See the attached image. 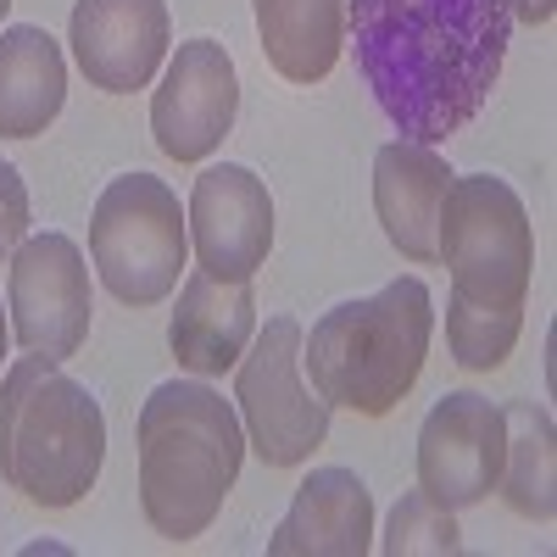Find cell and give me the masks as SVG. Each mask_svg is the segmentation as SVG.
Here are the masks:
<instances>
[{
	"label": "cell",
	"instance_id": "cell-1",
	"mask_svg": "<svg viewBox=\"0 0 557 557\" xmlns=\"http://www.w3.org/2000/svg\"><path fill=\"white\" fill-rule=\"evenodd\" d=\"M346 28L391 128L418 146H446L502 78L513 0H346Z\"/></svg>",
	"mask_w": 557,
	"mask_h": 557
},
{
	"label": "cell",
	"instance_id": "cell-2",
	"mask_svg": "<svg viewBox=\"0 0 557 557\" xmlns=\"http://www.w3.org/2000/svg\"><path fill=\"white\" fill-rule=\"evenodd\" d=\"M435 262L451 268V362L469 374H491L519 346L535 273V228L513 184L496 173H451L435 228Z\"/></svg>",
	"mask_w": 557,
	"mask_h": 557
},
{
	"label": "cell",
	"instance_id": "cell-3",
	"mask_svg": "<svg viewBox=\"0 0 557 557\" xmlns=\"http://www.w3.org/2000/svg\"><path fill=\"white\" fill-rule=\"evenodd\" d=\"M139 513L162 541H196L223 513L246 462L235 401L201 380H168L139 401Z\"/></svg>",
	"mask_w": 557,
	"mask_h": 557
},
{
	"label": "cell",
	"instance_id": "cell-4",
	"mask_svg": "<svg viewBox=\"0 0 557 557\" xmlns=\"http://www.w3.org/2000/svg\"><path fill=\"white\" fill-rule=\"evenodd\" d=\"M435 335V301L424 278H391L385 290L330 307L301 335V374L330 407L385 418L424 374Z\"/></svg>",
	"mask_w": 557,
	"mask_h": 557
},
{
	"label": "cell",
	"instance_id": "cell-5",
	"mask_svg": "<svg viewBox=\"0 0 557 557\" xmlns=\"http://www.w3.org/2000/svg\"><path fill=\"white\" fill-rule=\"evenodd\" d=\"M107 462V412L62 362L23 357L0 380V480L34 507H78Z\"/></svg>",
	"mask_w": 557,
	"mask_h": 557
},
{
	"label": "cell",
	"instance_id": "cell-6",
	"mask_svg": "<svg viewBox=\"0 0 557 557\" xmlns=\"http://www.w3.org/2000/svg\"><path fill=\"white\" fill-rule=\"evenodd\" d=\"M89 257L123 307H157L178 290L190 228L157 173H117L89 212Z\"/></svg>",
	"mask_w": 557,
	"mask_h": 557
},
{
	"label": "cell",
	"instance_id": "cell-7",
	"mask_svg": "<svg viewBox=\"0 0 557 557\" xmlns=\"http://www.w3.org/2000/svg\"><path fill=\"white\" fill-rule=\"evenodd\" d=\"M235 412L246 424V446L268 469H296L330 441V401L301 380V323L268 318L235 362Z\"/></svg>",
	"mask_w": 557,
	"mask_h": 557
},
{
	"label": "cell",
	"instance_id": "cell-8",
	"mask_svg": "<svg viewBox=\"0 0 557 557\" xmlns=\"http://www.w3.org/2000/svg\"><path fill=\"white\" fill-rule=\"evenodd\" d=\"M7 312L12 335L28 357L67 362L89 341V268L84 251L67 235H34L12 251V278H7Z\"/></svg>",
	"mask_w": 557,
	"mask_h": 557
},
{
	"label": "cell",
	"instance_id": "cell-9",
	"mask_svg": "<svg viewBox=\"0 0 557 557\" xmlns=\"http://www.w3.org/2000/svg\"><path fill=\"white\" fill-rule=\"evenodd\" d=\"M507 418L480 391H446L418 430V491L441 507H474L496 491Z\"/></svg>",
	"mask_w": 557,
	"mask_h": 557
},
{
	"label": "cell",
	"instance_id": "cell-10",
	"mask_svg": "<svg viewBox=\"0 0 557 557\" xmlns=\"http://www.w3.org/2000/svg\"><path fill=\"white\" fill-rule=\"evenodd\" d=\"M184 228H190L196 268L223 285H240L257 278L273 251V196L246 162H218L196 178Z\"/></svg>",
	"mask_w": 557,
	"mask_h": 557
},
{
	"label": "cell",
	"instance_id": "cell-11",
	"mask_svg": "<svg viewBox=\"0 0 557 557\" xmlns=\"http://www.w3.org/2000/svg\"><path fill=\"white\" fill-rule=\"evenodd\" d=\"M240 112V73L235 57L218 39H184L178 57L151 96V134L162 157L173 162H201L223 146Z\"/></svg>",
	"mask_w": 557,
	"mask_h": 557
},
{
	"label": "cell",
	"instance_id": "cell-12",
	"mask_svg": "<svg viewBox=\"0 0 557 557\" xmlns=\"http://www.w3.org/2000/svg\"><path fill=\"white\" fill-rule=\"evenodd\" d=\"M168 34V0H73L67 23L78 73L107 96H134L157 78Z\"/></svg>",
	"mask_w": 557,
	"mask_h": 557
},
{
	"label": "cell",
	"instance_id": "cell-13",
	"mask_svg": "<svg viewBox=\"0 0 557 557\" xmlns=\"http://www.w3.org/2000/svg\"><path fill=\"white\" fill-rule=\"evenodd\" d=\"M374 546V496L351 469H312L290 513L268 535V557H362Z\"/></svg>",
	"mask_w": 557,
	"mask_h": 557
},
{
	"label": "cell",
	"instance_id": "cell-14",
	"mask_svg": "<svg viewBox=\"0 0 557 557\" xmlns=\"http://www.w3.org/2000/svg\"><path fill=\"white\" fill-rule=\"evenodd\" d=\"M257 335V296H251V278L240 285H223L212 273H190L178 285V307L168 318V346L178 357V368L212 380V374H228L246 346Z\"/></svg>",
	"mask_w": 557,
	"mask_h": 557
},
{
	"label": "cell",
	"instance_id": "cell-15",
	"mask_svg": "<svg viewBox=\"0 0 557 557\" xmlns=\"http://www.w3.org/2000/svg\"><path fill=\"white\" fill-rule=\"evenodd\" d=\"M451 184V162L418 139H391L374 157V212L385 223V240L407 262H435L441 201Z\"/></svg>",
	"mask_w": 557,
	"mask_h": 557
},
{
	"label": "cell",
	"instance_id": "cell-16",
	"mask_svg": "<svg viewBox=\"0 0 557 557\" xmlns=\"http://www.w3.org/2000/svg\"><path fill=\"white\" fill-rule=\"evenodd\" d=\"M67 101L62 45L34 28H0V139H34L57 123Z\"/></svg>",
	"mask_w": 557,
	"mask_h": 557
},
{
	"label": "cell",
	"instance_id": "cell-17",
	"mask_svg": "<svg viewBox=\"0 0 557 557\" xmlns=\"http://www.w3.org/2000/svg\"><path fill=\"white\" fill-rule=\"evenodd\" d=\"M262 57L285 84H323L346 51V0H251Z\"/></svg>",
	"mask_w": 557,
	"mask_h": 557
},
{
	"label": "cell",
	"instance_id": "cell-18",
	"mask_svg": "<svg viewBox=\"0 0 557 557\" xmlns=\"http://www.w3.org/2000/svg\"><path fill=\"white\" fill-rule=\"evenodd\" d=\"M507 446H502V474L496 491L519 519L552 524L557 513V441H552V418L535 401H507Z\"/></svg>",
	"mask_w": 557,
	"mask_h": 557
},
{
	"label": "cell",
	"instance_id": "cell-19",
	"mask_svg": "<svg viewBox=\"0 0 557 557\" xmlns=\"http://www.w3.org/2000/svg\"><path fill=\"white\" fill-rule=\"evenodd\" d=\"M391 557H412V552H430V557H457L462 552V535H457V519L451 507L430 502L424 491H407L396 507H391V524H385V541H380Z\"/></svg>",
	"mask_w": 557,
	"mask_h": 557
},
{
	"label": "cell",
	"instance_id": "cell-20",
	"mask_svg": "<svg viewBox=\"0 0 557 557\" xmlns=\"http://www.w3.org/2000/svg\"><path fill=\"white\" fill-rule=\"evenodd\" d=\"M28 235V184L23 173L0 157V257H12Z\"/></svg>",
	"mask_w": 557,
	"mask_h": 557
},
{
	"label": "cell",
	"instance_id": "cell-21",
	"mask_svg": "<svg viewBox=\"0 0 557 557\" xmlns=\"http://www.w3.org/2000/svg\"><path fill=\"white\" fill-rule=\"evenodd\" d=\"M557 0H513V23H552Z\"/></svg>",
	"mask_w": 557,
	"mask_h": 557
},
{
	"label": "cell",
	"instance_id": "cell-22",
	"mask_svg": "<svg viewBox=\"0 0 557 557\" xmlns=\"http://www.w3.org/2000/svg\"><path fill=\"white\" fill-rule=\"evenodd\" d=\"M7 341H12V323H7V312H0V357H7Z\"/></svg>",
	"mask_w": 557,
	"mask_h": 557
},
{
	"label": "cell",
	"instance_id": "cell-23",
	"mask_svg": "<svg viewBox=\"0 0 557 557\" xmlns=\"http://www.w3.org/2000/svg\"><path fill=\"white\" fill-rule=\"evenodd\" d=\"M7 12H12V0H0V17H7Z\"/></svg>",
	"mask_w": 557,
	"mask_h": 557
}]
</instances>
